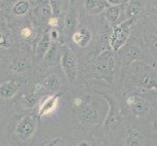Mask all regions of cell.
Instances as JSON below:
<instances>
[{
  "label": "cell",
  "instance_id": "11",
  "mask_svg": "<svg viewBox=\"0 0 157 146\" xmlns=\"http://www.w3.org/2000/svg\"><path fill=\"white\" fill-rule=\"evenodd\" d=\"M59 95H53L50 96H47L46 99L42 100L39 106V115L41 117L49 115L56 110L59 102Z\"/></svg>",
  "mask_w": 157,
  "mask_h": 146
},
{
  "label": "cell",
  "instance_id": "12",
  "mask_svg": "<svg viewBox=\"0 0 157 146\" xmlns=\"http://www.w3.org/2000/svg\"><path fill=\"white\" fill-rule=\"evenodd\" d=\"M99 112L93 106H86L79 113V119L82 123L94 124L99 120Z\"/></svg>",
  "mask_w": 157,
  "mask_h": 146
},
{
  "label": "cell",
  "instance_id": "33",
  "mask_svg": "<svg viewBox=\"0 0 157 146\" xmlns=\"http://www.w3.org/2000/svg\"><path fill=\"white\" fill-rule=\"evenodd\" d=\"M76 146H91V143H90L89 141H86V140H83V141H80L79 143H77Z\"/></svg>",
  "mask_w": 157,
  "mask_h": 146
},
{
  "label": "cell",
  "instance_id": "7",
  "mask_svg": "<svg viewBox=\"0 0 157 146\" xmlns=\"http://www.w3.org/2000/svg\"><path fill=\"white\" fill-rule=\"evenodd\" d=\"M111 5L106 0H84V8L89 15H99Z\"/></svg>",
  "mask_w": 157,
  "mask_h": 146
},
{
  "label": "cell",
  "instance_id": "35",
  "mask_svg": "<svg viewBox=\"0 0 157 146\" xmlns=\"http://www.w3.org/2000/svg\"><path fill=\"white\" fill-rule=\"evenodd\" d=\"M74 102H75V104H76V105H79L81 103V99H75Z\"/></svg>",
  "mask_w": 157,
  "mask_h": 146
},
{
  "label": "cell",
  "instance_id": "27",
  "mask_svg": "<svg viewBox=\"0 0 157 146\" xmlns=\"http://www.w3.org/2000/svg\"><path fill=\"white\" fill-rule=\"evenodd\" d=\"M49 34H50L52 41H57L59 39V30L57 28H52L49 31Z\"/></svg>",
  "mask_w": 157,
  "mask_h": 146
},
{
  "label": "cell",
  "instance_id": "37",
  "mask_svg": "<svg viewBox=\"0 0 157 146\" xmlns=\"http://www.w3.org/2000/svg\"><path fill=\"white\" fill-rule=\"evenodd\" d=\"M156 21H157V20H156Z\"/></svg>",
  "mask_w": 157,
  "mask_h": 146
},
{
  "label": "cell",
  "instance_id": "14",
  "mask_svg": "<svg viewBox=\"0 0 157 146\" xmlns=\"http://www.w3.org/2000/svg\"><path fill=\"white\" fill-rule=\"evenodd\" d=\"M142 12V4L138 0H129L125 8V19H137L138 16Z\"/></svg>",
  "mask_w": 157,
  "mask_h": 146
},
{
  "label": "cell",
  "instance_id": "4",
  "mask_svg": "<svg viewBox=\"0 0 157 146\" xmlns=\"http://www.w3.org/2000/svg\"><path fill=\"white\" fill-rule=\"evenodd\" d=\"M61 64L63 71L68 82H74L78 76V62L72 50L67 49L62 57Z\"/></svg>",
  "mask_w": 157,
  "mask_h": 146
},
{
  "label": "cell",
  "instance_id": "18",
  "mask_svg": "<svg viewBox=\"0 0 157 146\" xmlns=\"http://www.w3.org/2000/svg\"><path fill=\"white\" fill-rule=\"evenodd\" d=\"M42 86H43V88H45L46 90L50 92H58L62 88L61 81L59 80L58 76L55 74H51L49 76H47L43 80Z\"/></svg>",
  "mask_w": 157,
  "mask_h": 146
},
{
  "label": "cell",
  "instance_id": "8",
  "mask_svg": "<svg viewBox=\"0 0 157 146\" xmlns=\"http://www.w3.org/2000/svg\"><path fill=\"white\" fill-rule=\"evenodd\" d=\"M71 38L75 45L84 48L90 44L92 38H93V33H92V31L89 28H82L73 32Z\"/></svg>",
  "mask_w": 157,
  "mask_h": 146
},
{
  "label": "cell",
  "instance_id": "25",
  "mask_svg": "<svg viewBox=\"0 0 157 146\" xmlns=\"http://www.w3.org/2000/svg\"><path fill=\"white\" fill-rule=\"evenodd\" d=\"M9 47H10V45H9L8 40L6 39V37L4 36V34H2L1 32H0V48L7 49Z\"/></svg>",
  "mask_w": 157,
  "mask_h": 146
},
{
  "label": "cell",
  "instance_id": "26",
  "mask_svg": "<svg viewBox=\"0 0 157 146\" xmlns=\"http://www.w3.org/2000/svg\"><path fill=\"white\" fill-rule=\"evenodd\" d=\"M48 24H49L52 28H57L59 25V18L57 17H51L49 20H48Z\"/></svg>",
  "mask_w": 157,
  "mask_h": 146
},
{
  "label": "cell",
  "instance_id": "30",
  "mask_svg": "<svg viewBox=\"0 0 157 146\" xmlns=\"http://www.w3.org/2000/svg\"><path fill=\"white\" fill-rule=\"evenodd\" d=\"M9 2H10V0H0V10L6 9Z\"/></svg>",
  "mask_w": 157,
  "mask_h": 146
},
{
  "label": "cell",
  "instance_id": "32",
  "mask_svg": "<svg viewBox=\"0 0 157 146\" xmlns=\"http://www.w3.org/2000/svg\"><path fill=\"white\" fill-rule=\"evenodd\" d=\"M151 11H152V13L157 15V0H154L151 4Z\"/></svg>",
  "mask_w": 157,
  "mask_h": 146
},
{
  "label": "cell",
  "instance_id": "20",
  "mask_svg": "<svg viewBox=\"0 0 157 146\" xmlns=\"http://www.w3.org/2000/svg\"><path fill=\"white\" fill-rule=\"evenodd\" d=\"M29 9H30V3L29 0H18V1L14 4V6L12 8V12L16 16L21 17V16H25V14H28Z\"/></svg>",
  "mask_w": 157,
  "mask_h": 146
},
{
  "label": "cell",
  "instance_id": "17",
  "mask_svg": "<svg viewBox=\"0 0 157 146\" xmlns=\"http://www.w3.org/2000/svg\"><path fill=\"white\" fill-rule=\"evenodd\" d=\"M11 71L15 73H25L30 70V62L25 58H17L10 64Z\"/></svg>",
  "mask_w": 157,
  "mask_h": 146
},
{
  "label": "cell",
  "instance_id": "15",
  "mask_svg": "<svg viewBox=\"0 0 157 146\" xmlns=\"http://www.w3.org/2000/svg\"><path fill=\"white\" fill-rule=\"evenodd\" d=\"M121 5H111V6L108 7L105 12V18L107 20V21L112 25L117 24V21L120 18L121 15Z\"/></svg>",
  "mask_w": 157,
  "mask_h": 146
},
{
  "label": "cell",
  "instance_id": "23",
  "mask_svg": "<svg viewBox=\"0 0 157 146\" xmlns=\"http://www.w3.org/2000/svg\"><path fill=\"white\" fill-rule=\"evenodd\" d=\"M147 46L149 52L157 57V34L156 33H149L147 37Z\"/></svg>",
  "mask_w": 157,
  "mask_h": 146
},
{
  "label": "cell",
  "instance_id": "5",
  "mask_svg": "<svg viewBox=\"0 0 157 146\" xmlns=\"http://www.w3.org/2000/svg\"><path fill=\"white\" fill-rule=\"evenodd\" d=\"M64 24H63V29L66 33L73 34L78 29L79 24V10L76 6L71 5L69 7L68 11L64 16Z\"/></svg>",
  "mask_w": 157,
  "mask_h": 146
},
{
  "label": "cell",
  "instance_id": "3",
  "mask_svg": "<svg viewBox=\"0 0 157 146\" xmlns=\"http://www.w3.org/2000/svg\"><path fill=\"white\" fill-rule=\"evenodd\" d=\"M36 129L37 118L33 115H26L17 124L15 133L21 141H26L35 133Z\"/></svg>",
  "mask_w": 157,
  "mask_h": 146
},
{
  "label": "cell",
  "instance_id": "29",
  "mask_svg": "<svg viewBox=\"0 0 157 146\" xmlns=\"http://www.w3.org/2000/svg\"><path fill=\"white\" fill-rule=\"evenodd\" d=\"M61 142H62L61 138H55L51 140L50 142H48L45 146H61Z\"/></svg>",
  "mask_w": 157,
  "mask_h": 146
},
{
  "label": "cell",
  "instance_id": "28",
  "mask_svg": "<svg viewBox=\"0 0 157 146\" xmlns=\"http://www.w3.org/2000/svg\"><path fill=\"white\" fill-rule=\"evenodd\" d=\"M32 34V30L30 28H24L21 31V35L24 37V38H29Z\"/></svg>",
  "mask_w": 157,
  "mask_h": 146
},
{
  "label": "cell",
  "instance_id": "1",
  "mask_svg": "<svg viewBox=\"0 0 157 146\" xmlns=\"http://www.w3.org/2000/svg\"><path fill=\"white\" fill-rule=\"evenodd\" d=\"M136 21L137 19L135 18L123 20L121 23L112 26L111 32L108 36V45L111 52H119L127 44L132 33V26Z\"/></svg>",
  "mask_w": 157,
  "mask_h": 146
},
{
  "label": "cell",
  "instance_id": "9",
  "mask_svg": "<svg viewBox=\"0 0 157 146\" xmlns=\"http://www.w3.org/2000/svg\"><path fill=\"white\" fill-rule=\"evenodd\" d=\"M21 89L20 83L15 80H9L0 85V96L4 99H11L19 93Z\"/></svg>",
  "mask_w": 157,
  "mask_h": 146
},
{
  "label": "cell",
  "instance_id": "13",
  "mask_svg": "<svg viewBox=\"0 0 157 146\" xmlns=\"http://www.w3.org/2000/svg\"><path fill=\"white\" fill-rule=\"evenodd\" d=\"M51 43H52V40H51L49 32H46V33L41 37V39L36 47V58L38 61L42 59L47 55V53L51 47Z\"/></svg>",
  "mask_w": 157,
  "mask_h": 146
},
{
  "label": "cell",
  "instance_id": "6",
  "mask_svg": "<svg viewBox=\"0 0 157 146\" xmlns=\"http://www.w3.org/2000/svg\"><path fill=\"white\" fill-rule=\"evenodd\" d=\"M127 104L137 116H142L147 114L149 110L148 101L138 95L129 96L127 99Z\"/></svg>",
  "mask_w": 157,
  "mask_h": 146
},
{
  "label": "cell",
  "instance_id": "24",
  "mask_svg": "<svg viewBox=\"0 0 157 146\" xmlns=\"http://www.w3.org/2000/svg\"><path fill=\"white\" fill-rule=\"evenodd\" d=\"M54 17L59 18L63 11V0H49Z\"/></svg>",
  "mask_w": 157,
  "mask_h": 146
},
{
  "label": "cell",
  "instance_id": "16",
  "mask_svg": "<svg viewBox=\"0 0 157 146\" xmlns=\"http://www.w3.org/2000/svg\"><path fill=\"white\" fill-rule=\"evenodd\" d=\"M140 84L148 90H157V78L150 71H145L140 75Z\"/></svg>",
  "mask_w": 157,
  "mask_h": 146
},
{
  "label": "cell",
  "instance_id": "34",
  "mask_svg": "<svg viewBox=\"0 0 157 146\" xmlns=\"http://www.w3.org/2000/svg\"><path fill=\"white\" fill-rule=\"evenodd\" d=\"M5 18L3 17V15L1 14V10H0V25H4L5 24Z\"/></svg>",
  "mask_w": 157,
  "mask_h": 146
},
{
  "label": "cell",
  "instance_id": "19",
  "mask_svg": "<svg viewBox=\"0 0 157 146\" xmlns=\"http://www.w3.org/2000/svg\"><path fill=\"white\" fill-rule=\"evenodd\" d=\"M40 4L37 7V14H38L42 19L49 20L51 17H53L52 8L50 5L49 0H39Z\"/></svg>",
  "mask_w": 157,
  "mask_h": 146
},
{
  "label": "cell",
  "instance_id": "36",
  "mask_svg": "<svg viewBox=\"0 0 157 146\" xmlns=\"http://www.w3.org/2000/svg\"><path fill=\"white\" fill-rule=\"evenodd\" d=\"M37 1H39V0H37Z\"/></svg>",
  "mask_w": 157,
  "mask_h": 146
},
{
  "label": "cell",
  "instance_id": "31",
  "mask_svg": "<svg viewBox=\"0 0 157 146\" xmlns=\"http://www.w3.org/2000/svg\"><path fill=\"white\" fill-rule=\"evenodd\" d=\"M110 5H121L125 0H106Z\"/></svg>",
  "mask_w": 157,
  "mask_h": 146
},
{
  "label": "cell",
  "instance_id": "2",
  "mask_svg": "<svg viewBox=\"0 0 157 146\" xmlns=\"http://www.w3.org/2000/svg\"><path fill=\"white\" fill-rule=\"evenodd\" d=\"M113 52L105 51L97 57L93 62V69L102 76H111L115 70V58Z\"/></svg>",
  "mask_w": 157,
  "mask_h": 146
},
{
  "label": "cell",
  "instance_id": "22",
  "mask_svg": "<svg viewBox=\"0 0 157 146\" xmlns=\"http://www.w3.org/2000/svg\"><path fill=\"white\" fill-rule=\"evenodd\" d=\"M38 101V96L35 93H29L23 96V104L25 108H33Z\"/></svg>",
  "mask_w": 157,
  "mask_h": 146
},
{
  "label": "cell",
  "instance_id": "21",
  "mask_svg": "<svg viewBox=\"0 0 157 146\" xmlns=\"http://www.w3.org/2000/svg\"><path fill=\"white\" fill-rule=\"evenodd\" d=\"M127 146H142V136L139 129H131L127 137Z\"/></svg>",
  "mask_w": 157,
  "mask_h": 146
},
{
  "label": "cell",
  "instance_id": "10",
  "mask_svg": "<svg viewBox=\"0 0 157 146\" xmlns=\"http://www.w3.org/2000/svg\"><path fill=\"white\" fill-rule=\"evenodd\" d=\"M125 50L123 52V58L124 61L128 62L131 63L132 62H135L136 59H140L144 58V51L136 43H130V44H126Z\"/></svg>",
  "mask_w": 157,
  "mask_h": 146
}]
</instances>
